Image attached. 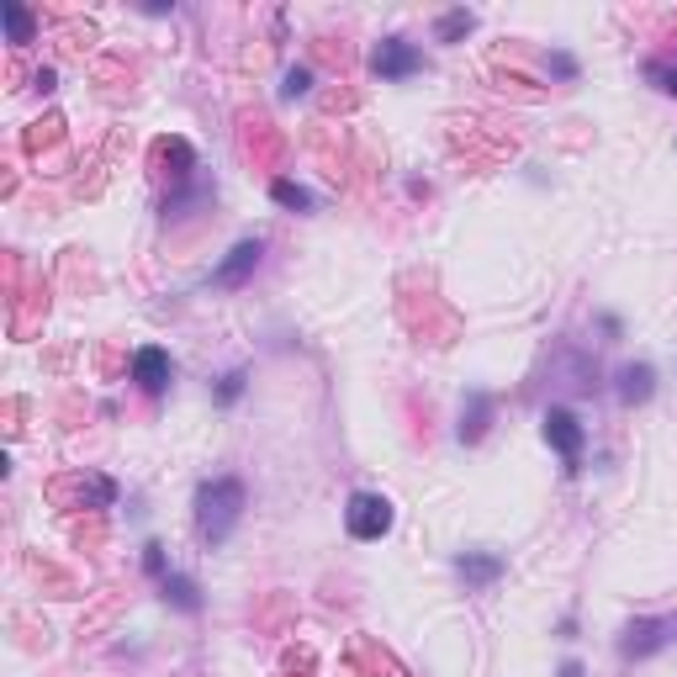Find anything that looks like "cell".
Wrapping results in <instances>:
<instances>
[{
    "instance_id": "7a4b0ae2",
    "label": "cell",
    "mask_w": 677,
    "mask_h": 677,
    "mask_svg": "<svg viewBox=\"0 0 677 677\" xmlns=\"http://www.w3.org/2000/svg\"><path fill=\"white\" fill-rule=\"evenodd\" d=\"M345 524H350L354 540H382V534L392 530V503L376 498V493H360V498H350V508H345Z\"/></svg>"
},
{
    "instance_id": "30bf717a",
    "label": "cell",
    "mask_w": 677,
    "mask_h": 677,
    "mask_svg": "<svg viewBox=\"0 0 677 677\" xmlns=\"http://www.w3.org/2000/svg\"><path fill=\"white\" fill-rule=\"evenodd\" d=\"M59 138V117H48V122H37L27 133V148H43V144H54Z\"/></svg>"
},
{
    "instance_id": "52a82bcc",
    "label": "cell",
    "mask_w": 677,
    "mask_h": 677,
    "mask_svg": "<svg viewBox=\"0 0 677 677\" xmlns=\"http://www.w3.org/2000/svg\"><path fill=\"white\" fill-rule=\"evenodd\" d=\"M624 397H630V403H641V397H651V371H646V365H635V371H624Z\"/></svg>"
},
{
    "instance_id": "3957f363",
    "label": "cell",
    "mask_w": 677,
    "mask_h": 677,
    "mask_svg": "<svg viewBox=\"0 0 677 677\" xmlns=\"http://www.w3.org/2000/svg\"><path fill=\"white\" fill-rule=\"evenodd\" d=\"M418 48H413V43H397V37H386L382 48H376V54H371V69H376V75H382V80H403V75H413V69H418Z\"/></svg>"
},
{
    "instance_id": "8fae6325",
    "label": "cell",
    "mask_w": 677,
    "mask_h": 677,
    "mask_svg": "<svg viewBox=\"0 0 677 677\" xmlns=\"http://www.w3.org/2000/svg\"><path fill=\"white\" fill-rule=\"evenodd\" d=\"M455 32H472V11H455L440 22V37H455Z\"/></svg>"
},
{
    "instance_id": "277c9868",
    "label": "cell",
    "mask_w": 677,
    "mask_h": 677,
    "mask_svg": "<svg viewBox=\"0 0 677 677\" xmlns=\"http://www.w3.org/2000/svg\"><path fill=\"white\" fill-rule=\"evenodd\" d=\"M133 382L144 386V392H165L170 386V354L159 350V345H144V350L133 354Z\"/></svg>"
},
{
    "instance_id": "6da1fadb",
    "label": "cell",
    "mask_w": 677,
    "mask_h": 677,
    "mask_svg": "<svg viewBox=\"0 0 677 677\" xmlns=\"http://www.w3.org/2000/svg\"><path fill=\"white\" fill-rule=\"evenodd\" d=\"M202 534L206 540H223V534L234 530L238 519V503H244V487L238 482H212V487H202Z\"/></svg>"
},
{
    "instance_id": "7c38bea8",
    "label": "cell",
    "mask_w": 677,
    "mask_h": 677,
    "mask_svg": "<svg viewBox=\"0 0 677 677\" xmlns=\"http://www.w3.org/2000/svg\"><path fill=\"white\" fill-rule=\"evenodd\" d=\"M307 86H313V80H307V69H292V75H286V95H302Z\"/></svg>"
},
{
    "instance_id": "9c48e42d",
    "label": "cell",
    "mask_w": 677,
    "mask_h": 677,
    "mask_svg": "<svg viewBox=\"0 0 677 677\" xmlns=\"http://www.w3.org/2000/svg\"><path fill=\"white\" fill-rule=\"evenodd\" d=\"M270 196H275L281 206H307V191H302V185H292V180H275V185H270Z\"/></svg>"
},
{
    "instance_id": "5b68a950",
    "label": "cell",
    "mask_w": 677,
    "mask_h": 677,
    "mask_svg": "<svg viewBox=\"0 0 677 677\" xmlns=\"http://www.w3.org/2000/svg\"><path fill=\"white\" fill-rule=\"evenodd\" d=\"M545 440L556 444L566 461H572V455L583 450V424H577L566 408H551V413H545Z\"/></svg>"
},
{
    "instance_id": "ba28073f",
    "label": "cell",
    "mask_w": 677,
    "mask_h": 677,
    "mask_svg": "<svg viewBox=\"0 0 677 677\" xmlns=\"http://www.w3.org/2000/svg\"><path fill=\"white\" fill-rule=\"evenodd\" d=\"M5 22H11V43H32V16L22 5H5Z\"/></svg>"
},
{
    "instance_id": "4fadbf2b",
    "label": "cell",
    "mask_w": 677,
    "mask_h": 677,
    "mask_svg": "<svg viewBox=\"0 0 677 677\" xmlns=\"http://www.w3.org/2000/svg\"><path fill=\"white\" fill-rule=\"evenodd\" d=\"M662 80H667V90H673V95H677V69H667V75H662Z\"/></svg>"
},
{
    "instance_id": "8992f818",
    "label": "cell",
    "mask_w": 677,
    "mask_h": 677,
    "mask_svg": "<svg viewBox=\"0 0 677 677\" xmlns=\"http://www.w3.org/2000/svg\"><path fill=\"white\" fill-rule=\"evenodd\" d=\"M255 260H260V244H238L234 249V260H228V266L217 270V281H223V286H234L238 275H244V270L255 266Z\"/></svg>"
}]
</instances>
